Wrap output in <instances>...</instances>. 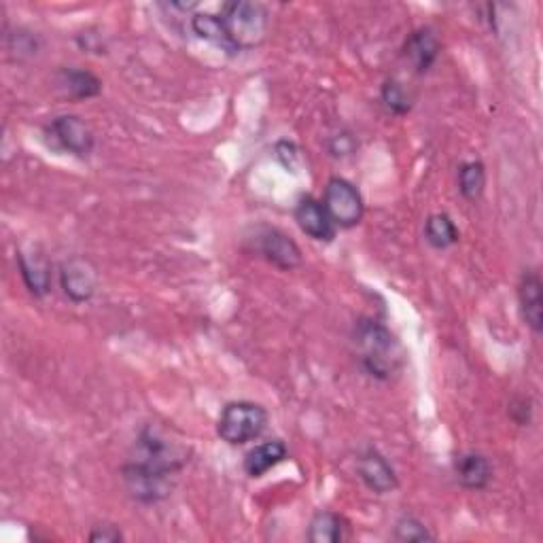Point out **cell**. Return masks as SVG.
<instances>
[{"instance_id": "cell-22", "label": "cell", "mask_w": 543, "mask_h": 543, "mask_svg": "<svg viewBox=\"0 0 543 543\" xmlns=\"http://www.w3.org/2000/svg\"><path fill=\"white\" fill-rule=\"evenodd\" d=\"M393 537L401 543H425L435 539V535L425 527V524L414 516H401L395 522Z\"/></svg>"}, {"instance_id": "cell-14", "label": "cell", "mask_w": 543, "mask_h": 543, "mask_svg": "<svg viewBox=\"0 0 543 543\" xmlns=\"http://www.w3.org/2000/svg\"><path fill=\"white\" fill-rule=\"evenodd\" d=\"M454 476L467 490H484L493 480V465L480 452H463L454 459Z\"/></svg>"}, {"instance_id": "cell-13", "label": "cell", "mask_w": 543, "mask_h": 543, "mask_svg": "<svg viewBox=\"0 0 543 543\" xmlns=\"http://www.w3.org/2000/svg\"><path fill=\"white\" fill-rule=\"evenodd\" d=\"M518 302L522 319L531 327L533 334L543 331V283L535 270H527L518 285Z\"/></svg>"}, {"instance_id": "cell-7", "label": "cell", "mask_w": 543, "mask_h": 543, "mask_svg": "<svg viewBox=\"0 0 543 543\" xmlns=\"http://www.w3.org/2000/svg\"><path fill=\"white\" fill-rule=\"evenodd\" d=\"M45 134L51 136L60 151H66L75 157H90L94 151V132L79 115H60L51 119L45 128Z\"/></svg>"}, {"instance_id": "cell-20", "label": "cell", "mask_w": 543, "mask_h": 543, "mask_svg": "<svg viewBox=\"0 0 543 543\" xmlns=\"http://www.w3.org/2000/svg\"><path fill=\"white\" fill-rule=\"evenodd\" d=\"M380 100L384 104V109H387L391 115L401 117L412 111V94L408 92V87L397 79H389L382 85Z\"/></svg>"}, {"instance_id": "cell-1", "label": "cell", "mask_w": 543, "mask_h": 543, "mask_svg": "<svg viewBox=\"0 0 543 543\" xmlns=\"http://www.w3.org/2000/svg\"><path fill=\"white\" fill-rule=\"evenodd\" d=\"M191 448L157 425L140 429L121 480L128 495L143 505H155L172 495L177 476L187 467Z\"/></svg>"}, {"instance_id": "cell-2", "label": "cell", "mask_w": 543, "mask_h": 543, "mask_svg": "<svg viewBox=\"0 0 543 543\" xmlns=\"http://www.w3.org/2000/svg\"><path fill=\"white\" fill-rule=\"evenodd\" d=\"M355 355L367 376L389 382L406 365V348L393 331L376 319H359L353 329Z\"/></svg>"}, {"instance_id": "cell-23", "label": "cell", "mask_w": 543, "mask_h": 543, "mask_svg": "<svg viewBox=\"0 0 543 543\" xmlns=\"http://www.w3.org/2000/svg\"><path fill=\"white\" fill-rule=\"evenodd\" d=\"M274 155H276V160L285 166L287 172H297L304 164L302 149L295 143H289V140H280V143H276Z\"/></svg>"}, {"instance_id": "cell-21", "label": "cell", "mask_w": 543, "mask_h": 543, "mask_svg": "<svg viewBox=\"0 0 543 543\" xmlns=\"http://www.w3.org/2000/svg\"><path fill=\"white\" fill-rule=\"evenodd\" d=\"M191 30H194L200 39L227 51V43H225V34H223L219 15L196 13L194 17H191Z\"/></svg>"}, {"instance_id": "cell-3", "label": "cell", "mask_w": 543, "mask_h": 543, "mask_svg": "<svg viewBox=\"0 0 543 543\" xmlns=\"http://www.w3.org/2000/svg\"><path fill=\"white\" fill-rule=\"evenodd\" d=\"M221 26L225 34L227 51H249L259 47L268 37L270 15L261 3H249V0H234L225 3L221 9Z\"/></svg>"}, {"instance_id": "cell-12", "label": "cell", "mask_w": 543, "mask_h": 543, "mask_svg": "<svg viewBox=\"0 0 543 543\" xmlns=\"http://www.w3.org/2000/svg\"><path fill=\"white\" fill-rule=\"evenodd\" d=\"M440 54L442 41L433 28L414 30L404 45V56L418 75H425L437 62V58H440Z\"/></svg>"}, {"instance_id": "cell-18", "label": "cell", "mask_w": 543, "mask_h": 543, "mask_svg": "<svg viewBox=\"0 0 543 543\" xmlns=\"http://www.w3.org/2000/svg\"><path fill=\"white\" fill-rule=\"evenodd\" d=\"M459 238H461L459 227L454 225V221L446 213L431 215L425 221V240L431 244L433 249L446 251V249L454 247V244L459 242Z\"/></svg>"}, {"instance_id": "cell-26", "label": "cell", "mask_w": 543, "mask_h": 543, "mask_svg": "<svg viewBox=\"0 0 543 543\" xmlns=\"http://www.w3.org/2000/svg\"><path fill=\"white\" fill-rule=\"evenodd\" d=\"M531 412V401L527 397H518L510 404V416L522 427L531 423Z\"/></svg>"}, {"instance_id": "cell-4", "label": "cell", "mask_w": 543, "mask_h": 543, "mask_svg": "<svg viewBox=\"0 0 543 543\" xmlns=\"http://www.w3.org/2000/svg\"><path fill=\"white\" fill-rule=\"evenodd\" d=\"M268 412L255 401H230L217 420V435L225 444L244 446L268 429Z\"/></svg>"}, {"instance_id": "cell-25", "label": "cell", "mask_w": 543, "mask_h": 543, "mask_svg": "<svg viewBox=\"0 0 543 543\" xmlns=\"http://www.w3.org/2000/svg\"><path fill=\"white\" fill-rule=\"evenodd\" d=\"M357 149V143L355 138L350 134H338L329 140V151L334 157H346V155H353Z\"/></svg>"}, {"instance_id": "cell-9", "label": "cell", "mask_w": 543, "mask_h": 543, "mask_svg": "<svg viewBox=\"0 0 543 543\" xmlns=\"http://www.w3.org/2000/svg\"><path fill=\"white\" fill-rule=\"evenodd\" d=\"M357 474L361 482L376 495H389L399 486L397 471L376 448H365L357 459Z\"/></svg>"}, {"instance_id": "cell-24", "label": "cell", "mask_w": 543, "mask_h": 543, "mask_svg": "<svg viewBox=\"0 0 543 543\" xmlns=\"http://www.w3.org/2000/svg\"><path fill=\"white\" fill-rule=\"evenodd\" d=\"M87 539L92 543H119L124 541V533L113 527V524H102V527H94Z\"/></svg>"}, {"instance_id": "cell-10", "label": "cell", "mask_w": 543, "mask_h": 543, "mask_svg": "<svg viewBox=\"0 0 543 543\" xmlns=\"http://www.w3.org/2000/svg\"><path fill=\"white\" fill-rule=\"evenodd\" d=\"M295 223L300 225V230L317 242H331L336 238V225L331 221L329 213L325 210L323 202L304 196L295 204Z\"/></svg>"}, {"instance_id": "cell-6", "label": "cell", "mask_w": 543, "mask_h": 543, "mask_svg": "<svg viewBox=\"0 0 543 543\" xmlns=\"http://www.w3.org/2000/svg\"><path fill=\"white\" fill-rule=\"evenodd\" d=\"M255 251L264 257L268 264L285 272L300 268L304 261L302 249L297 247V242L283 230H278V227H259L255 234Z\"/></svg>"}, {"instance_id": "cell-15", "label": "cell", "mask_w": 543, "mask_h": 543, "mask_svg": "<svg viewBox=\"0 0 543 543\" xmlns=\"http://www.w3.org/2000/svg\"><path fill=\"white\" fill-rule=\"evenodd\" d=\"M285 459H287V446L280 440H270L249 450L247 457H244L242 467H244V474L257 480V478H264L270 469H274Z\"/></svg>"}, {"instance_id": "cell-11", "label": "cell", "mask_w": 543, "mask_h": 543, "mask_svg": "<svg viewBox=\"0 0 543 543\" xmlns=\"http://www.w3.org/2000/svg\"><path fill=\"white\" fill-rule=\"evenodd\" d=\"M17 266L26 289L34 297H45L51 291V264L39 247L17 251Z\"/></svg>"}, {"instance_id": "cell-16", "label": "cell", "mask_w": 543, "mask_h": 543, "mask_svg": "<svg viewBox=\"0 0 543 543\" xmlns=\"http://www.w3.org/2000/svg\"><path fill=\"white\" fill-rule=\"evenodd\" d=\"M58 77H60V85L64 87V92L75 100H90L102 92V81L85 68L68 66L60 70Z\"/></svg>"}, {"instance_id": "cell-17", "label": "cell", "mask_w": 543, "mask_h": 543, "mask_svg": "<svg viewBox=\"0 0 543 543\" xmlns=\"http://www.w3.org/2000/svg\"><path fill=\"white\" fill-rule=\"evenodd\" d=\"M346 537V522L340 514L321 510L312 516L306 539L310 543H340Z\"/></svg>"}, {"instance_id": "cell-8", "label": "cell", "mask_w": 543, "mask_h": 543, "mask_svg": "<svg viewBox=\"0 0 543 543\" xmlns=\"http://www.w3.org/2000/svg\"><path fill=\"white\" fill-rule=\"evenodd\" d=\"M60 287L73 304L90 302L98 287V274L92 261L83 257H70L64 261L60 266Z\"/></svg>"}, {"instance_id": "cell-5", "label": "cell", "mask_w": 543, "mask_h": 543, "mask_svg": "<svg viewBox=\"0 0 543 543\" xmlns=\"http://www.w3.org/2000/svg\"><path fill=\"white\" fill-rule=\"evenodd\" d=\"M323 206L329 213L331 221L340 230H353L365 215V204L361 198V191L342 177H331L325 185Z\"/></svg>"}, {"instance_id": "cell-19", "label": "cell", "mask_w": 543, "mask_h": 543, "mask_svg": "<svg viewBox=\"0 0 543 543\" xmlns=\"http://www.w3.org/2000/svg\"><path fill=\"white\" fill-rule=\"evenodd\" d=\"M486 187V168L482 162H465L459 168V191L461 196L469 202H476L482 198Z\"/></svg>"}]
</instances>
